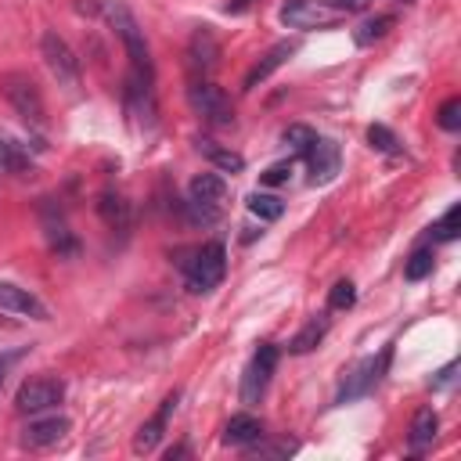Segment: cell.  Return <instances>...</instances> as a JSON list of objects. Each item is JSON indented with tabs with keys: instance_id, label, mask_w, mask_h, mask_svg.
I'll return each mask as SVG.
<instances>
[{
	"instance_id": "cell-1",
	"label": "cell",
	"mask_w": 461,
	"mask_h": 461,
	"mask_svg": "<svg viewBox=\"0 0 461 461\" xmlns=\"http://www.w3.org/2000/svg\"><path fill=\"white\" fill-rule=\"evenodd\" d=\"M104 14H108L115 36H119L122 47H126L130 72H137V76H144V79H155V65H151V54H148V40H144V29L137 25L133 11H130L126 4H119V0H108V4H104Z\"/></svg>"
},
{
	"instance_id": "cell-2",
	"label": "cell",
	"mask_w": 461,
	"mask_h": 461,
	"mask_svg": "<svg viewBox=\"0 0 461 461\" xmlns=\"http://www.w3.org/2000/svg\"><path fill=\"white\" fill-rule=\"evenodd\" d=\"M0 90H4L7 104L18 112L22 122H29V126H36V130L47 126V104H43V94H40V86H36L25 72H7V76L0 79Z\"/></svg>"
},
{
	"instance_id": "cell-3",
	"label": "cell",
	"mask_w": 461,
	"mask_h": 461,
	"mask_svg": "<svg viewBox=\"0 0 461 461\" xmlns=\"http://www.w3.org/2000/svg\"><path fill=\"white\" fill-rule=\"evenodd\" d=\"M184 274H187V292H194V295L212 292L227 274V249L220 241L194 249V256L184 263Z\"/></svg>"
},
{
	"instance_id": "cell-4",
	"label": "cell",
	"mask_w": 461,
	"mask_h": 461,
	"mask_svg": "<svg viewBox=\"0 0 461 461\" xmlns=\"http://www.w3.org/2000/svg\"><path fill=\"white\" fill-rule=\"evenodd\" d=\"M40 54H43V65L50 68V76L58 79V86H65V90H76L79 86V58H76V50L54 32V29H47L43 36H40Z\"/></svg>"
},
{
	"instance_id": "cell-5",
	"label": "cell",
	"mask_w": 461,
	"mask_h": 461,
	"mask_svg": "<svg viewBox=\"0 0 461 461\" xmlns=\"http://www.w3.org/2000/svg\"><path fill=\"white\" fill-rule=\"evenodd\" d=\"M187 101H191V108H194L205 122H212V126H230V122H234L230 97L223 94V86H216V83H209V79H191Z\"/></svg>"
},
{
	"instance_id": "cell-6",
	"label": "cell",
	"mask_w": 461,
	"mask_h": 461,
	"mask_svg": "<svg viewBox=\"0 0 461 461\" xmlns=\"http://www.w3.org/2000/svg\"><path fill=\"white\" fill-rule=\"evenodd\" d=\"M65 400V382L61 378H50V375H40V378H29L18 385L14 393V407L22 414H40V411H50Z\"/></svg>"
},
{
	"instance_id": "cell-7",
	"label": "cell",
	"mask_w": 461,
	"mask_h": 461,
	"mask_svg": "<svg viewBox=\"0 0 461 461\" xmlns=\"http://www.w3.org/2000/svg\"><path fill=\"white\" fill-rule=\"evenodd\" d=\"M389 360H393V346H385L378 357H367V360H360L357 367H353V375L346 378V385H342V393H339V403H346V400H357V396H364V393H371L382 378H385V371H389Z\"/></svg>"
},
{
	"instance_id": "cell-8",
	"label": "cell",
	"mask_w": 461,
	"mask_h": 461,
	"mask_svg": "<svg viewBox=\"0 0 461 461\" xmlns=\"http://www.w3.org/2000/svg\"><path fill=\"white\" fill-rule=\"evenodd\" d=\"M274 367H277V346L263 342V346L252 353V360H249V367H245V378H241V400H245V403H256V400L263 396V389H267Z\"/></svg>"
},
{
	"instance_id": "cell-9",
	"label": "cell",
	"mask_w": 461,
	"mask_h": 461,
	"mask_svg": "<svg viewBox=\"0 0 461 461\" xmlns=\"http://www.w3.org/2000/svg\"><path fill=\"white\" fill-rule=\"evenodd\" d=\"M342 14L339 11H331V7H324L321 0H288L285 7H281V22L288 25V29H328V25H335Z\"/></svg>"
},
{
	"instance_id": "cell-10",
	"label": "cell",
	"mask_w": 461,
	"mask_h": 461,
	"mask_svg": "<svg viewBox=\"0 0 461 461\" xmlns=\"http://www.w3.org/2000/svg\"><path fill=\"white\" fill-rule=\"evenodd\" d=\"M184 58H187V68H191L198 79H205V76L220 65V40H216V32H212L209 25H198V29L191 32V40H187Z\"/></svg>"
},
{
	"instance_id": "cell-11",
	"label": "cell",
	"mask_w": 461,
	"mask_h": 461,
	"mask_svg": "<svg viewBox=\"0 0 461 461\" xmlns=\"http://www.w3.org/2000/svg\"><path fill=\"white\" fill-rule=\"evenodd\" d=\"M68 429H72V421L65 414H43L40 411V418H29V425L22 429V443L32 450H43V447L61 443L68 436Z\"/></svg>"
},
{
	"instance_id": "cell-12",
	"label": "cell",
	"mask_w": 461,
	"mask_h": 461,
	"mask_svg": "<svg viewBox=\"0 0 461 461\" xmlns=\"http://www.w3.org/2000/svg\"><path fill=\"white\" fill-rule=\"evenodd\" d=\"M0 310L18 313V317H32V321H47V306L29 288H18L11 281H0Z\"/></svg>"
},
{
	"instance_id": "cell-13",
	"label": "cell",
	"mask_w": 461,
	"mask_h": 461,
	"mask_svg": "<svg viewBox=\"0 0 461 461\" xmlns=\"http://www.w3.org/2000/svg\"><path fill=\"white\" fill-rule=\"evenodd\" d=\"M176 400H180V393H169V396L162 400L158 414H155V418H148V421L137 429V436H133V454H151V450L158 447V439H162V432H166V418L173 414Z\"/></svg>"
},
{
	"instance_id": "cell-14",
	"label": "cell",
	"mask_w": 461,
	"mask_h": 461,
	"mask_svg": "<svg viewBox=\"0 0 461 461\" xmlns=\"http://www.w3.org/2000/svg\"><path fill=\"white\" fill-rule=\"evenodd\" d=\"M306 158H310V180H313V184H328V180L339 173V144H335V140L317 137V140L310 144Z\"/></svg>"
},
{
	"instance_id": "cell-15",
	"label": "cell",
	"mask_w": 461,
	"mask_h": 461,
	"mask_svg": "<svg viewBox=\"0 0 461 461\" xmlns=\"http://www.w3.org/2000/svg\"><path fill=\"white\" fill-rule=\"evenodd\" d=\"M292 54H295V43H274V47H270V50H267L252 68H249V76H245V90H256V86H259L267 76H274V72H277Z\"/></svg>"
},
{
	"instance_id": "cell-16",
	"label": "cell",
	"mask_w": 461,
	"mask_h": 461,
	"mask_svg": "<svg viewBox=\"0 0 461 461\" xmlns=\"http://www.w3.org/2000/svg\"><path fill=\"white\" fill-rule=\"evenodd\" d=\"M259 436H263V421L252 418V414H234L223 429V443H230V447H249Z\"/></svg>"
},
{
	"instance_id": "cell-17",
	"label": "cell",
	"mask_w": 461,
	"mask_h": 461,
	"mask_svg": "<svg viewBox=\"0 0 461 461\" xmlns=\"http://www.w3.org/2000/svg\"><path fill=\"white\" fill-rule=\"evenodd\" d=\"M187 194H191V202L220 205V198L227 194V180H223L220 173H198V176L187 184Z\"/></svg>"
},
{
	"instance_id": "cell-18",
	"label": "cell",
	"mask_w": 461,
	"mask_h": 461,
	"mask_svg": "<svg viewBox=\"0 0 461 461\" xmlns=\"http://www.w3.org/2000/svg\"><path fill=\"white\" fill-rule=\"evenodd\" d=\"M97 212H101V220H104L112 230H126V227H130V202H126L122 194H115V191H101Z\"/></svg>"
},
{
	"instance_id": "cell-19",
	"label": "cell",
	"mask_w": 461,
	"mask_h": 461,
	"mask_svg": "<svg viewBox=\"0 0 461 461\" xmlns=\"http://www.w3.org/2000/svg\"><path fill=\"white\" fill-rule=\"evenodd\" d=\"M198 151L212 162V169H220V173H241L245 169V158L238 155V151H230V148H220L216 140H198Z\"/></svg>"
},
{
	"instance_id": "cell-20",
	"label": "cell",
	"mask_w": 461,
	"mask_h": 461,
	"mask_svg": "<svg viewBox=\"0 0 461 461\" xmlns=\"http://www.w3.org/2000/svg\"><path fill=\"white\" fill-rule=\"evenodd\" d=\"M436 432H439V418H436V411L432 407H421L418 414H414V421H411V450H425L432 439H436Z\"/></svg>"
},
{
	"instance_id": "cell-21",
	"label": "cell",
	"mask_w": 461,
	"mask_h": 461,
	"mask_svg": "<svg viewBox=\"0 0 461 461\" xmlns=\"http://www.w3.org/2000/svg\"><path fill=\"white\" fill-rule=\"evenodd\" d=\"M328 335V317H313L310 324H303L295 335H292V342H288V349L292 353H310V349H317V342Z\"/></svg>"
},
{
	"instance_id": "cell-22",
	"label": "cell",
	"mask_w": 461,
	"mask_h": 461,
	"mask_svg": "<svg viewBox=\"0 0 461 461\" xmlns=\"http://www.w3.org/2000/svg\"><path fill=\"white\" fill-rule=\"evenodd\" d=\"M393 14H375V18H367V22H360L357 25V32H353V40L360 43V47H367V43H375V40H382L389 29H393Z\"/></svg>"
},
{
	"instance_id": "cell-23",
	"label": "cell",
	"mask_w": 461,
	"mask_h": 461,
	"mask_svg": "<svg viewBox=\"0 0 461 461\" xmlns=\"http://www.w3.org/2000/svg\"><path fill=\"white\" fill-rule=\"evenodd\" d=\"M249 212L259 216V220H281L285 212V202L277 194H263V191H252L249 194Z\"/></svg>"
},
{
	"instance_id": "cell-24",
	"label": "cell",
	"mask_w": 461,
	"mask_h": 461,
	"mask_svg": "<svg viewBox=\"0 0 461 461\" xmlns=\"http://www.w3.org/2000/svg\"><path fill=\"white\" fill-rule=\"evenodd\" d=\"M457 223H461V205H450V209L432 223V238H436V241H454L457 230H461Z\"/></svg>"
},
{
	"instance_id": "cell-25",
	"label": "cell",
	"mask_w": 461,
	"mask_h": 461,
	"mask_svg": "<svg viewBox=\"0 0 461 461\" xmlns=\"http://www.w3.org/2000/svg\"><path fill=\"white\" fill-rule=\"evenodd\" d=\"M432 249H418L411 259H407V267H403V277L407 281H421V277H429L432 274Z\"/></svg>"
},
{
	"instance_id": "cell-26",
	"label": "cell",
	"mask_w": 461,
	"mask_h": 461,
	"mask_svg": "<svg viewBox=\"0 0 461 461\" xmlns=\"http://www.w3.org/2000/svg\"><path fill=\"white\" fill-rule=\"evenodd\" d=\"M436 122H439L447 133L461 130V97H447V101L439 104V115H436Z\"/></svg>"
},
{
	"instance_id": "cell-27",
	"label": "cell",
	"mask_w": 461,
	"mask_h": 461,
	"mask_svg": "<svg viewBox=\"0 0 461 461\" xmlns=\"http://www.w3.org/2000/svg\"><path fill=\"white\" fill-rule=\"evenodd\" d=\"M353 303H357V288H353V281H335L331 292H328V306H331V310H349Z\"/></svg>"
},
{
	"instance_id": "cell-28",
	"label": "cell",
	"mask_w": 461,
	"mask_h": 461,
	"mask_svg": "<svg viewBox=\"0 0 461 461\" xmlns=\"http://www.w3.org/2000/svg\"><path fill=\"white\" fill-rule=\"evenodd\" d=\"M367 140H371L375 151H396V144H400L396 133H393L389 126H382V122H371V126H367Z\"/></svg>"
},
{
	"instance_id": "cell-29",
	"label": "cell",
	"mask_w": 461,
	"mask_h": 461,
	"mask_svg": "<svg viewBox=\"0 0 461 461\" xmlns=\"http://www.w3.org/2000/svg\"><path fill=\"white\" fill-rule=\"evenodd\" d=\"M313 140H317V133H313L310 126H299V122H295V126H288V130H285V144H292V148H295V151H303V155L310 151V144H313Z\"/></svg>"
},
{
	"instance_id": "cell-30",
	"label": "cell",
	"mask_w": 461,
	"mask_h": 461,
	"mask_svg": "<svg viewBox=\"0 0 461 461\" xmlns=\"http://www.w3.org/2000/svg\"><path fill=\"white\" fill-rule=\"evenodd\" d=\"M288 173H292V166H288V162H274L270 169H263V176H259V180H263L267 187H277V184H285V180H288Z\"/></svg>"
},
{
	"instance_id": "cell-31",
	"label": "cell",
	"mask_w": 461,
	"mask_h": 461,
	"mask_svg": "<svg viewBox=\"0 0 461 461\" xmlns=\"http://www.w3.org/2000/svg\"><path fill=\"white\" fill-rule=\"evenodd\" d=\"M324 7H331V11H339V14H353V11H364L367 7V0H321Z\"/></svg>"
},
{
	"instance_id": "cell-32",
	"label": "cell",
	"mask_w": 461,
	"mask_h": 461,
	"mask_svg": "<svg viewBox=\"0 0 461 461\" xmlns=\"http://www.w3.org/2000/svg\"><path fill=\"white\" fill-rule=\"evenodd\" d=\"M454 371H457V364H447L443 371H436V378H432V389H443V385L454 378Z\"/></svg>"
},
{
	"instance_id": "cell-33",
	"label": "cell",
	"mask_w": 461,
	"mask_h": 461,
	"mask_svg": "<svg viewBox=\"0 0 461 461\" xmlns=\"http://www.w3.org/2000/svg\"><path fill=\"white\" fill-rule=\"evenodd\" d=\"M249 4H252V0H227V7H223V11H227V14H241Z\"/></svg>"
},
{
	"instance_id": "cell-34",
	"label": "cell",
	"mask_w": 461,
	"mask_h": 461,
	"mask_svg": "<svg viewBox=\"0 0 461 461\" xmlns=\"http://www.w3.org/2000/svg\"><path fill=\"white\" fill-rule=\"evenodd\" d=\"M4 367H7V364H4V360H0V382H4Z\"/></svg>"
}]
</instances>
